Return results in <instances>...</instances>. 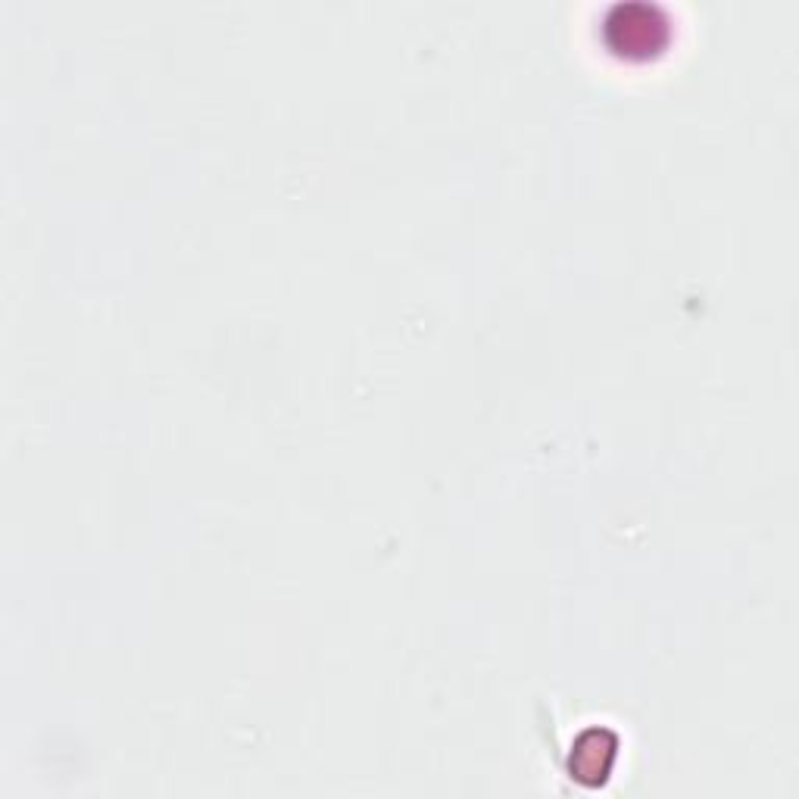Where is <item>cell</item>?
Listing matches in <instances>:
<instances>
[{
	"instance_id": "1",
	"label": "cell",
	"mask_w": 799,
	"mask_h": 799,
	"mask_svg": "<svg viewBox=\"0 0 799 799\" xmlns=\"http://www.w3.org/2000/svg\"><path fill=\"white\" fill-rule=\"evenodd\" d=\"M612 759H615V743L603 746V753H590V731L578 740V753H575V762L572 768L578 771V778H594V781H603L612 768Z\"/></svg>"
}]
</instances>
